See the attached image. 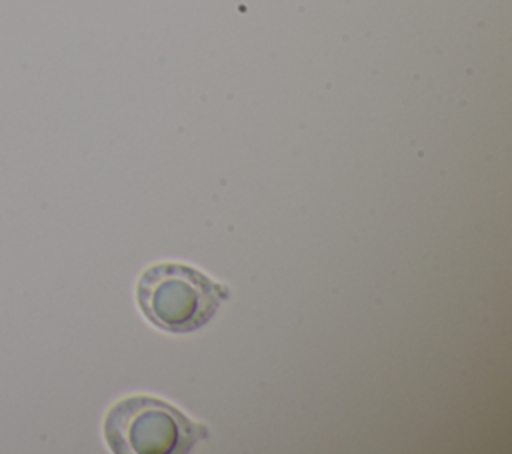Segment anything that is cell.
<instances>
[{
	"instance_id": "cell-2",
	"label": "cell",
	"mask_w": 512,
	"mask_h": 454,
	"mask_svg": "<svg viewBox=\"0 0 512 454\" xmlns=\"http://www.w3.org/2000/svg\"><path fill=\"white\" fill-rule=\"evenodd\" d=\"M104 438L116 454H184L206 438V430L170 402L138 394L108 410Z\"/></svg>"
},
{
	"instance_id": "cell-1",
	"label": "cell",
	"mask_w": 512,
	"mask_h": 454,
	"mask_svg": "<svg viewBox=\"0 0 512 454\" xmlns=\"http://www.w3.org/2000/svg\"><path fill=\"white\" fill-rule=\"evenodd\" d=\"M226 298V286L180 262L152 264L136 284V302L144 318L170 334H188L202 328Z\"/></svg>"
}]
</instances>
